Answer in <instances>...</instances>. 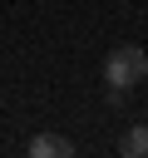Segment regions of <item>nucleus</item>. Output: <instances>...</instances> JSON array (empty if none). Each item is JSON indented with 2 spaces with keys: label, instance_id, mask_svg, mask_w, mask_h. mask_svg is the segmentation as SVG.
<instances>
[{
  "label": "nucleus",
  "instance_id": "f257e3e1",
  "mask_svg": "<svg viewBox=\"0 0 148 158\" xmlns=\"http://www.w3.org/2000/svg\"><path fill=\"white\" fill-rule=\"evenodd\" d=\"M143 79H148V54H143L138 44L109 49V59H104V84H109V89H133V84H143Z\"/></svg>",
  "mask_w": 148,
  "mask_h": 158
},
{
  "label": "nucleus",
  "instance_id": "7ed1b4c3",
  "mask_svg": "<svg viewBox=\"0 0 148 158\" xmlns=\"http://www.w3.org/2000/svg\"><path fill=\"white\" fill-rule=\"evenodd\" d=\"M118 153H123V158H143V153H148V123H133V128L123 133Z\"/></svg>",
  "mask_w": 148,
  "mask_h": 158
},
{
  "label": "nucleus",
  "instance_id": "f03ea898",
  "mask_svg": "<svg viewBox=\"0 0 148 158\" xmlns=\"http://www.w3.org/2000/svg\"><path fill=\"white\" fill-rule=\"evenodd\" d=\"M69 153H74V143L59 138V133H35L30 138V158H69Z\"/></svg>",
  "mask_w": 148,
  "mask_h": 158
}]
</instances>
